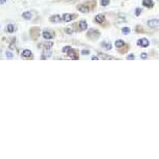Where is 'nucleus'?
<instances>
[{
	"label": "nucleus",
	"mask_w": 159,
	"mask_h": 159,
	"mask_svg": "<svg viewBox=\"0 0 159 159\" xmlns=\"http://www.w3.org/2000/svg\"><path fill=\"white\" fill-rule=\"evenodd\" d=\"M99 36H101V33H99V30H97V29H89L88 30V32H87V36L89 39H91V40H97V39L99 38Z\"/></svg>",
	"instance_id": "1"
},
{
	"label": "nucleus",
	"mask_w": 159,
	"mask_h": 159,
	"mask_svg": "<svg viewBox=\"0 0 159 159\" xmlns=\"http://www.w3.org/2000/svg\"><path fill=\"white\" fill-rule=\"evenodd\" d=\"M148 26L150 28H157L159 27V19H151L148 21Z\"/></svg>",
	"instance_id": "2"
},
{
	"label": "nucleus",
	"mask_w": 159,
	"mask_h": 159,
	"mask_svg": "<svg viewBox=\"0 0 159 159\" xmlns=\"http://www.w3.org/2000/svg\"><path fill=\"white\" fill-rule=\"evenodd\" d=\"M137 45L140 46V47L146 48V47H148V46L150 45V42H149V40H148V39L142 38V39H139V40L137 41Z\"/></svg>",
	"instance_id": "3"
},
{
	"label": "nucleus",
	"mask_w": 159,
	"mask_h": 159,
	"mask_svg": "<svg viewBox=\"0 0 159 159\" xmlns=\"http://www.w3.org/2000/svg\"><path fill=\"white\" fill-rule=\"evenodd\" d=\"M77 10L80 11V12H82V13H84V14H87V13H89V11H90V8H89V6L87 4H79L77 5Z\"/></svg>",
	"instance_id": "4"
},
{
	"label": "nucleus",
	"mask_w": 159,
	"mask_h": 159,
	"mask_svg": "<svg viewBox=\"0 0 159 159\" xmlns=\"http://www.w3.org/2000/svg\"><path fill=\"white\" fill-rule=\"evenodd\" d=\"M62 20H63L62 17L59 16V15H53V16L49 17V21H50L51 23H60Z\"/></svg>",
	"instance_id": "5"
},
{
	"label": "nucleus",
	"mask_w": 159,
	"mask_h": 159,
	"mask_svg": "<svg viewBox=\"0 0 159 159\" xmlns=\"http://www.w3.org/2000/svg\"><path fill=\"white\" fill-rule=\"evenodd\" d=\"M42 36H43L45 40H51L53 38V33L49 30H43L42 31Z\"/></svg>",
	"instance_id": "6"
},
{
	"label": "nucleus",
	"mask_w": 159,
	"mask_h": 159,
	"mask_svg": "<svg viewBox=\"0 0 159 159\" xmlns=\"http://www.w3.org/2000/svg\"><path fill=\"white\" fill-rule=\"evenodd\" d=\"M21 56L23 57V58H29V57L31 58V57H33V53H31V51L29 49H24L22 51Z\"/></svg>",
	"instance_id": "7"
},
{
	"label": "nucleus",
	"mask_w": 159,
	"mask_h": 159,
	"mask_svg": "<svg viewBox=\"0 0 159 159\" xmlns=\"http://www.w3.org/2000/svg\"><path fill=\"white\" fill-rule=\"evenodd\" d=\"M75 18V15H71V14H64L62 17V19L64 22H70L71 20H73Z\"/></svg>",
	"instance_id": "8"
},
{
	"label": "nucleus",
	"mask_w": 159,
	"mask_h": 159,
	"mask_svg": "<svg viewBox=\"0 0 159 159\" xmlns=\"http://www.w3.org/2000/svg\"><path fill=\"white\" fill-rule=\"evenodd\" d=\"M142 5L147 8H152L154 6V1L153 0H142Z\"/></svg>",
	"instance_id": "9"
},
{
	"label": "nucleus",
	"mask_w": 159,
	"mask_h": 159,
	"mask_svg": "<svg viewBox=\"0 0 159 159\" xmlns=\"http://www.w3.org/2000/svg\"><path fill=\"white\" fill-rule=\"evenodd\" d=\"M53 55V52L51 51H49L48 49H45L43 51V53H42V55H41V58L42 60H47V58H49V57Z\"/></svg>",
	"instance_id": "10"
},
{
	"label": "nucleus",
	"mask_w": 159,
	"mask_h": 159,
	"mask_svg": "<svg viewBox=\"0 0 159 159\" xmlns=\"http://www.w3.org/2000/svg\"><path fill=\"white\" fill-rule=\"evenodd\" d=\"M94 21L97 22V23H103V22L105 21V15H103V14L97 15L95 18H94Z\"/></svg>",
	"instance_id": "11"
},
{
	"label": "nucleus",
	"mask_w": 159,
	"mask_h": 159,
	"mask_svg": "<svg viewBox=\"0 0 159 159\" xmlns=\"http://www.w3.org/2000/svg\"><path fill=\"white\" fill-rule=\"evenodd\" d=\"M79 27L81 30H86L87 28H88V25H87V22L85 21V20H82V21H80L79 23Z\"/></svg>",
	"instance_id": "12"
},
{
	"label": "nucleus",
	"mask_w": 159,
	"mask_h": 159,
	"mask_svg": "<svg viewBox=\"0 0 159 159\" xmlns=\"http://www.w3.org/2000/svg\"><path fill=\"white\" fill-rule=\"evenodd\" d=\"M16 30H17V28H16V26H15L14 24H9V25L6 26V31L9 33H13Z\"/></svg>",
	"instance_id": "13"
},
{
	"label": "nucleus",
	"mask_w": 159,
	"mask_h": 159,
	"mask_svg": "<svg viewBox=\"0 0 159 159\" xmlns=\"http://www.w3.org/2000/svg\"><path fill=\"white\" fill-rule=\"evenodd\" d=\"M101 47L104 50H111L112 49V45H111L110 43H107V42H103V43L101 44Z\"/></svg>",
	"instance_id": "14"
},
{
	"label": "nucleus",
	"mask_w": 159,
	"mask_h": 159,
	"mask_svg": "<svg viewBox=\"0 0 159 159\" xmlns=\"http://www.w3.org/2000/svg\"><path fill=\"white\" fill-rule=\"evenodd\" d=\"M22 18L24 20H31V12H24L22 14Z\"/></svg>",
	"instance_id": "15"
},
{
	"label": "nucleus",
	"mask_w": 159,
	"mask_h": 159,
	"mask_svg": "<svg viewBox=\"0 0 159 159\" xmlns=\"http://www.w3.org/2000/svg\"><path fill=\"white\" fill-rule=\"evenodd\" d=\"M67 54L69 55L70 58H71V60H77V55H75V50H73V49L70 50V51L67 53Z\"/></svg>",
	"instance_id": "16"
},
{
	"label": "nucleus",
	"mask_w": 159,
	"mask_h": 159,
	"mask_svg": "<svg viewBox=\"0 0 159 159\" xmlns=\"http://www.w3.org/2000/svg\"><path fill=\"white\" fill-rule=\"evenodd\" d=\"M114 45H115L117 48H121V47H123V46H125V42H124L123 40H116Z\"/></svg>",
	"instance_id": "17"
},
{
	"label": "nucleus",
	"mask_w": 159,
	"mask_h": 159,
	"mask_svg": "<svg viewBox=\"0 0 159 159\" xmlns=\"http://www.w3.org/2000/svg\"><path fill=\"white\" fill-rule=\"evenodd\" d=\"M99 58H102V60H114V57L109 56V55H106V54H103V53H99Z\"/></svg>",
	"instance_id": "18"
},
{
	"label": "nucleus",
	"mask_w": 159,
	"mask_h": 159,
	"mask_svg": "<svg viewBox=\"0 0 159 159\" xmlns=\"http://www.w3.org/2000/svg\"><path fill=\"white\" fill-rule=\"evenodd\" d=\"M41 45H43L42 47H43L44 49H50V48L53 47V44L51 43V42H48V43H44V44H41Z\"/></svg>",
	"instance_id": "19"
},
{
	"label": "nucleus",
	"mask_w": 159,
	"mask_h": 159,
	"mask_svg": "<svg viewBox=\"0 0 159 159\" xmlns=\"http://www.w3.org/2000/svg\"><path fill=\"white\" fill-rule=\"evenodd\" d=\"M5 56H6V58H9V60H12L13 57H14V53H13L12 51H6V52H5Z\"/></svg>",
	"instance_id": "20"
},
{
	"label": "nucleus",
	"mask_w": 159,
	"mask_h": 159,
	"mask_svg": "<svg viewBox=\"0 0 159 159\" xmlns=\"http://www.w3.org/2000/svg\"><path fill=\"white\" fill-rule=\"evenodd\" d=\"M71 49H72V48H71V46H65V47L62 49V51H63V53H66V54H67V53L69 52Z\"/></svg>",
	"instance_id": "21"
},
{
	"label": "nucleus",
	"mask_w": 159,
	"mask_h": 159,
	"mask_svg": "<svg viewBox=\"0 0 159 159\" xmlns=\"http://www.w3.org/2000/svg\"><path fill=\"white\" fill-rule=\"evenodd\" d=\"M121 31H123L124 34H128V33H130V28L129 27H124V28H121Z\"/></svg>",
	"instance_id": "22"
},
{
	"label": "nucleus",
	"mask_w": 159,
	"mask_h": 159,
	"mask_svg": "<svg viewBox=\"0 0 159 159\" xmlns=\"http://www.w3.org/2000/svg\"><path fill=\"white\" fill-rule=\"evenodd\" d=\"M109 3H110V0H101V4L103 6H107Z\"/></svg>",
	"instance_id": "23"
},
{
	"label": "nucleus",
	"mask_w": 159,
	"mask_h": 159,
	"mask_svg": "<svg viewBox=\"0 0 159 159\" xmlns=\"http://www.w3.org/2000/svg\"><path fill=\"white\" fill-rule=\"evenodd\" d=\"M141 12H142V10L140 8V7H137L136 10H135V16H140V14H141Z\"/></svg>",
	"instance_id": "24"
},
{
	"label": "nucleus",
	"mask_w": 159,
	"mask_h": 159,
	"mask_svg": "<svg viewBox=\"0 0 159 159\" xmlns=\"http://www.w3.org/2000/svg\"><path fill=\"white\" fill-rule=\"evenodd\" d=\"M81 53H82V55H89L90 51L89 50H87V49H83L82 51H81Z\"/></svg>",
	"instance_id": "25"
},
{
	"label": "nucleus",
	"mask_w": 159,
	"mask_h": 159,
	"mask_svg": "<svg viewBox=\"0 0 159 159\" xmlns=\"http://www.w3.org/2000/svg\"><path fill=\"white\" fill-rule=\"evenodd\" d=\"M65 32L68 33V34H72L73 30H72V29H70L69 27H66V28H65Z\"/></svg>",
	"instance_id": "26"
},
{
	"label": "nucleus",
	"mask_w": 159,
	"mask_h": 159,
	"mask_svg": "<svg viewBox=\"0 0 159 159\" xmlns=\"http://www.w3.org/2000/svg\"><path fill=\"white\" fill-rule=\"evenodd\" d=\"M140 57H141L142 60H146V58H148V54L146 52H142L141 54H140Z\"/></svg>",
	"instance_id": "27"
},
{
	"label": "nucleus",
	"mask_w": 159,
	"mask_h": 159,
	"mask_svg": "<svg viewBox=\"0 0 159 159\" xmlns=\"http://www.w3.org/2000/svg\"><path fill=\"white\" fill-rule=\"evenodd\" d=\"M127 60H134V55H133V54L128 55V56H127Z\"/></svg>",
	"instance_id": "28"
},
{
	"label": "nucleus",
	"mask_w": 159,
	"mask_h": 159,
	"mask_svg": "<svg viewBox=\"0 0 159 159\" xmlns=\"http://www.w3.org/2000/svg\"><path fill=\"white\" fill-rule=\"evenodd\" d=\"M6 1H7V0H0V4H4Z\"/></svg>",
	"instance_id": "29"
},
{
	"label": "nucleus",
	"mask_w": 159,
	"mask_h": 159,
	"mask_svg": "<svg viewBox=\"0 0 159 159\" xmlns=\"http://www.w3.org/2000/svg\"><path fill=\"white\" fill-rule=\"evenodd\" d=\"M65 2H73V1H75V0H64Z\"/></svg>",
	"instance_id": "30"
},
{
	"label": "nucleus",
	"mask_w": 159,
	"mask_h": 159,
	"mask_svg": "<svg viewBox=\"0 0 159 159\" xmlns=\"http://www.w3.org/2000/svg\"><path fill=\"white\" fill-rule=\"evenodd\" d=\"M92 60H99V57H97V56H93V57H92Z\"/></svg>",
	"instance_id": "31"
},
{
	"label": "nucleus",
	"mask_w": 159,
	"mask_h": 159,
	"mask_svg": "<svg viewBox=\"0 0 159 159\" xmlns=\"http://www.w3.org/2000/svg\"><path fill=\"white\" fill-rule=\"evenodd\" d=\"M0 55H1V49H0Z\"/></svg>",
	"instance_id": "32"
}]
</instances>
